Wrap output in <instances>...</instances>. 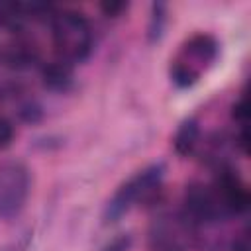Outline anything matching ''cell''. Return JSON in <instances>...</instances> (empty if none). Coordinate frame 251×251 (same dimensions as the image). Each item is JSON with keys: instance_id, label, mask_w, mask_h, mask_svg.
<instances>
[{"instance_id": "6da1fadb", "label": "cell", "mask_w": 251, "mask_h": 251, "mask_svg": "<svg viewBox=\"0 0 251 251\" xmlns=\"http://www.w3.org/2000/svg\"><path fill=\"white\" fill-rule=\"evenodd\" d=\"M49 29H51V45L55 49V57L63 59L67 63L80 65L86 59H90L96 37L90 20L71 8H63L53 14L49 20Z\"/></svg>"}, {"instance_id": "7a4b0ae2", "label": "cell", "mask_w": 251, "mask_h": 251, "mask_svg": "<svg viewBox=\"0 0 251 251\" xmlns=\"http://www.w3.org/2000/svg\"><path fill=\"white\" fill-rule=\"evenodd\" d=\"M167 167L165 163H151L137 171L133 176L124 180L112 198L106 202L102 212V222L106 226L118 224L135 204H155L159 202V196L163 192V180H165Z\"/></svg>"}, {"instance_id": "3957f363", "label": "cell", "mask_w": 251, "mask_h": 251, "mask_svg": "<svg viewBox=\"0 0 251 251\" xmlns=\"http://www.w3.org/2000/svg\"><path fill=\"white\" fill-rule=\"evenodd\" d=\"M220 39L208 31L188 35L169 65V78L178 90H188L200 82L202 75L220 59Z\"/></svg>"}, {"instance_id": "277c9868", "label": "cell", "mask_w": 251, "mask_h": 251, "mask_svg": "<svg viewBox=\"0 0 251 251\" xmlns=\"http://www.w3.org/2000/svg\"><path fill=\"white\" fill-rule=\"evenodd\" d=\"M33 175L31 169L18 159L0 163V222L18 218L31 194Z\"/></svg>"}, {"instance_id": "5b68a950", "label": "cell", "mask_w": 251, "mask_h": 251, "mask_svg": "<svg viewBox=\"0 0 251 251\" xmlns=\"http://www.w3.org/2000/svg\"><path fill=\"white\" fill-rule=\"evenodd\" d=\"M198 227L192 226L182 212L159 214L149 226V247L153 251H184L194 245Z\"/></svg>"}, {"instance_id": "8992f818", "label": "cell", "mask_w": 251, "mask_h": 251, "mask_svg": "<svg viewBox=\"0 0 251 251\" xmlns=\"http://www.w3.org/2000/svg\"><path fill=\"white\" fill-rule=\"evenodd\" d=\"M180 212L198 229L206 227V226H216V224H222L227 220V216H226L220 200L216 198L212 186L204 184L200 180H192L186 184L184 194H182Z\"/></svg>"}, {"instance_id": "52a82bcc", "label": "cell", "mask_w": 251, "mask_h": 251, "mask_svg": "<svg viewBox=\"0 0 251 251\" xmlns=\"http://www.w3.org/2000/svg\"><path fill=\"white\" fill-rule=\"evenodd\" d=\"M216 198L220 200L227 220L241 216L249 208V190L237 169L227 163H222L214 171V178L210 182Z\"/></svg>"}, {"instance_id": "ba28073f", "label": "cell", "mask_w": 251, "mask_h": 251, "mask_svg": "<svg viewBox=\"0 0 251 251\" xmlns=\"http://www.w3.org/2000/svg\"><path fill=\"white\" fill-rule=\"evenodd\" d=\"M0 59L12 71H27L41 63V49L31 37L20 33L4 47Z\"/></svg>"}, {"instance_id": "9c48e42d", "label": "cell", "mask_w": 251, "mask_h": 251, "mask_svg": "<svg viewBox=\"0 0 251 251\" xmlns=\"http://www.w3.org/2000/svg\"><path fill=\"white\" fill-rule=\"evenodd\" d=\"M39 78H41V86L53 94H69L76 86L75 67L57 57L41 63Z\"/></svg>"}, {"instance_id": "30bf717a", "label": "cell", "mask_w": 251, "mask_h": 251, "mask_svg": "<svg viewBox=\"0 0 251 251\" xmlns=\"http://www.w3.org/2000/svg\"><path fill=\"white\" fill-rule=\"evenodd\" d=\"M200 137H202V127H200V122L198 118L194 116H188L184 118L175 135H173V147H175V153L178 157H190L198 145H200Z\"/></svg>"}, {"instance_id": "8fae6325", "label": "cell", "mask_w": 251, "mask_h": 251, "mask_svg": "<svg viewBox=\"0 0 251 251\" xmlns=\"http://www.w3.org/2000/svg\"><path fill=\"white\" fill-rule=\"evenodd\" d=\"M167 22H169V12H167V4L163 2H153L151 4V14H149V22H147V41L159 43L165 35L167 29Z\"/></svg>"}, {"instance_id": "7c38bea8", "label": "cell", "mask_w": 251, "mask_h": 251, "mask_svg": "<svg viewBox=\"0 0 251 251\" xmlns=\"http://www.w3.org/2000/svg\"><path fill=\"white\" fill-rule=\"evenodd\" d=\"M16 116L22 124L37 126L45 120V108L43 104L33 96H22L16 104Z\"/></svg>"}, {"instance_id": "4fadbf2b", "label": "cell", "mask_w": 251, "mask_h": 251, "mask_svg": "<svg viewBox=\"0 0 251 251\" xmlns=\"http://www.w3.org/2000/svg\"><path fill=\"white\" fill-rule=\"evenodd\" d=\"M98 10L108 20H120L129 10V2L127 0H104L98 4Z\"/></svg>"}, {"instance_id": "5bb4252c", "label": "cell", "mask_w": 251, "mask_h": 251, "mask_svg": "<svg viewBox=\"0 0 251 251\" xmlns=\"http://www.w3.org/2000/svg\"><path fill=\"white\" fill-rule=\"evenodd\" d=\"M16 139V124L12 118L0 114V151L8 149Z\"/></svg>"}, {"instance_id": "9a60e30c", "label": "cell", "mask_w": 251, "mask_h": 251, "mask_svg": "<svg viewBox=\"0 0 251 251\" xmlns=\"http://www.w3.org/2000/svg\"><path fill=\"white\" fill-rule=\"evenodd\" d=\"M131 245H133L131 233H118L100 251H131Z\"/></svg>"}, {"instance_id": "2e32d148", "label": "cell", "mask_w": 251, "mask_h": 251, "mask_svg": "<svg viewBox=\"0 0 251 251\" xmlns=\"http://www.w3.org/2000/svg\"><path fill=\"white\" fill-rule=\"evenodd\" d=\"M231 118H233L239 126H247V102H245V96H241V98L231 106Z\"/></svg>"}, {"instance_id": "e0dca14e", "label": "cell", "mask_w": 251, "mask_h": 251, "mask_svg": "<svg viewBox=\"0 0 251 251\" xmlns=\"http://www.w3.org/2000/svg\"><path fill=\"white\" fill-rule=\"evenodd\" d=\"M231 251H251V241H249V233L247 231L239 233L231 241Z\"/></svg>"}]
</instances>
